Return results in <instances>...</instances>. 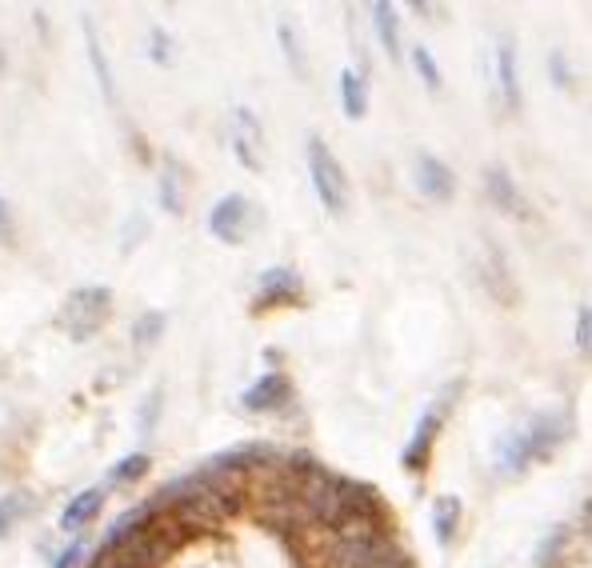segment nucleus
Returning a JSON list of instances; mask_svg holds the SVG:
<instances>
[{
	"instance_id": "27",
	"label": "nucleus",
	"mask_w": 592,
	"mask_h": 568,
	"mask_svg": "<svg viewBox=\"0 0 592 568\" xmlns=\"http://www.w3.org/2000/svg\"><path fill=\"white\" fill-rule=\"evenodd\" d=\"M156 405H161V393H149V405H144V413H140V432L152 429V420H156Z\"/></svg>"
},
{
	"instance_id": "18",
	"label": "nucleus",
	"mask_w": 592,
	"mask_h": 568,
	"mask_svg": "<svg viewBox=\"0 0 592 568\" xmlns=\"http://www.w3.org/2000/svg\"><path fill=\"white\" fill-rule=\"evenodd\" d=\"M413 65H417V72H420V81L429 84L432 93L444 84V77H441V65H437V57H432V48L429 45H417L413 48Z\"/></svg>"
},
{
	"instance_id": "6",
	"label": "nucleus",
	"mask_w": 592,
	"mask_h": 568,
	"mask_svg": "<svg viewBox=\"0 0 592 568\" xmlns=\"http://www.w3.org/2000/svg\"><path fill=\"white\" fill-rule=\"evenodd\" d=\"M292 401V381L285 372H265L260 381H253L241 393V408L248 413H280Z\"/></svg>"
},
{
	"instance_id": "9",
	"label": "nucleus",
	"mask_w": 592,
	"mask_h": 568,
	"mask_svg": "<svg viewBox=\"0 0 592 568\" xmlns=\"http://www.w3.org/2000/svg\"><path fill=\"white\" fill-rule=\"evenodd\" d=\"M105 485H93L84 488V492H77V497L69 500V509L60 512V529L69 533V529H84L89 521H96L101 517V509H105Z\"/></svg>"
},
{
	"instance_id": "29",
	"label": "nucleus",
	"mask_w": 592,
	"mask_h": 568,
	"mask_svg": "<svg viewBox=\"0 0 592 568\" xmlns=\"http://www.w3.org/2000/svg\"><path fill=\"white\" fill-rule=\"evenodd\" d=\"M553 69H557V84H569V69H565V57L553 53Z\"/></svg>"
},
{
	"instance_id": "11",
	"label": "nucleus",
	"mask_w": 592,
	"mask_h": 568,
	"mask_svg": "<svg viewBox=\"0 0 592 568\" xmlns=\"http://www.w3.org/2000/svg\"><path fill=\"white\" fill-rule=\"evenodd\" d=\"M340 105H345V116L349 120H360L369 113V77L357 69L340 72Z\"/></svg>"
},
{
	"instance_id": "22",
	"label": "nucleus",
	"mask_w": 592,
	"mask_h": 568,
	"mask_svg": "<svg viewBox=\"0 0 592 568\" xmlns=\"http://www.w3.org/2000/svg\"><path fill=\"white\" fill-rule=\"evenodd\" d=\"M152 468V461L144 453H132V456H125V461L113 468V480H140V476L149 473Z\"/></svg>"
},
{
	"instance_id": "15",
	"label": "nucleus",
	"mask_w": 592,
	"mask_h": 568,
	"mask_svg": "<svg viewBox=\"0 0 592 568\" xmlns=\"http://www.w3.org/2000/svg\"><path fill=\"white\" fill-rule=\"evenodd\" d=\"M456 521H461V500L456 497H441L432 505V536H437V545H453Z\"/></svg>"
},
{
	"instance_id": "5",
	"label": "nucleus",
	"mask_w": 592,
	"mask_h": 568,
	"mask_svg": "<svg viewBox=\"0 0 592 568\" xmlns=\"http://www.w3.org/2000/svg\"><path fill=\"white\" fill-rule=\"evenodd\" d=\"M209 229H212V236H217V241L241 244L244 236H248V229H253V200L241 197V193H229V197H221L209 212Z\"/></svg>"
},
{
	"instance_id": "1",
	"label": "nucleus",
	"mask_w": 592,
	"mask_h": 568,
	"mask_svg": "<svg viewBox=\"0 0 592 568\" xmlns=\"http://www.w3.org/2000/svg\"><path fill=\"white\" fill-rule=\"evenodd\" d=\"M572 437V413H536L524 429H512L504 441L497 444V473L500 476H521L529 473V464L548 461L560 444Z\"/></svg>"
},
{
	"instance_id": "3",
	"label": "nucleus",
	"mask_w": 592,
	"mask_h": 568,
	"mask_svg": "<svg viewBox=\"0 0 592 568\" xmlns=\"http://www.w3.org/2000/svg\"><path fill=\"white\" fill-rule=\"evenodd\" d=\"M108 316H113V289L105 285H84L60 304V325L72 340H93Z\"/></svg>"
},
{
	"instance_id": "10",
	"label": "nucleus",
	"mask_w": 592,
	"mask_h": 568,
	"mask_svg": "<svg viewBox=\"0 0 592 568\" xmlns=\"http://www.w3.org/2000/svg\"><path fill=\"white\" fill-rule=\"evenodd\" d=\"M485 193L500 212H521V193H516L504 164H488L485 169Z\"/></svg>"
},
{
	"instance_id": "19",
	"label": "nucleus",
	"mask_w": 592,
	"mask_h": 568,
	"mask_svg": "<svg viewBox=\"0 0 592 568\" xmlns=\"http://www.w3.org/2000/svg\"><path fill=\"white\" fill-rule=\"evenodd\" d=\"M565 541H569V529H553V536H545L541 548H536V568L560 565V548H565Z\"/></svg>"
},
{
	"instance_id": "21",
	"label": "nucleus",
	"mask_w": 592,
	"mask_h": 568,
	"mask_svg": "<svg viewBox=\"0 0 592 568\" xmlns=\"http://www.w3.org/2000/svg\"><path fill=\"white\" fill-rule=\"evenodd\" d=\"M161 200L169 212H185V197H181V173L176 164H169V173L161 176Z\"/></svg>"
},
{
	"instance_id": "4",
	"label": "nucleus",
	"mask_w": 592,
	"mask_h": 568,
	"mask_svg": "<svg viewBox=\"0 0 592 568\" xmlns=\"http://www.w3.org/2000/svg\"><path fill=\"white\" fill-rule=\"evenodd\" d=\"M456 401V389H444L441 401L432 408H425V417L417 420V432H413V441L405 449V468L408 473H425V464H429V453H432V441L441 437V425H444V405H453Z\"/></svg>"
},
{
	"instance_id": "16",
	"label": "nucleus",
	"mask_w": 592,
	"mask_h": 568,
	"mask_svg": "<svg viewBox=\"0 0 592 568\" xmlns=\"http://www.w3.org/2000/svg\"><path fill=\"white\" fill-rule=\"evenodd\" d=\"M84 40H89V60H93L96 77H101V89H105L108 101H117V89H113V72H108V60H105V53H101V40H96L93 24H89V21H84Z\"/></svg>"
},
{
	"instance_id": "20",
	"label": "nucleus",
	"mask_w": 592,
	"mask_h": 568,
	"mask_svg": "<svg viewBox=\"0 0 592 568\" xmlns=\"http://www.w3.org/2000/svg\"><path fill=\"white\" fill-rule=\"evenodd\" d=\"M277 36H280V45H285V57H289L292 72H297V77H309V60H304L301 45H297V33H292V28H289L285 21H280Z\"/></svg>"
},
{
	"instance_id": "12",
	"label": "nucleus",
	"mask_w": 592,
	"mask_h": 568,
	"mask_svg": "<svg viewBox=\"0 0 592 568\" xmlns=\"http://www.w3.org/2000/svg\"><path fill=\"white\" fill-rule=\"evenodd\" d=\"M372 24H376V36H381L388 60H401V16H396V9L388 0L372 4Z\"/></svg>"
},
{
	"instance_id": "7",
	"label": "nucleus",
	"mask_w": 592,
	"mask_h": 568,
	"mask_svg": "<svg viewBox=\"0 0 592 568\" xmlns=\"http://www.w3.org/2000/svg\"><path fill=\"white\" fill-rule=\"evenodd\" d=\"M301 273L297 268H265L260 273V280H256V309H272V304H292V301H301Z\"/></svg>"
},
{
	"instance_id": "8",
	"label": "nucleus",
	"mask_w": 592,
	"mask_h": 568,
	"mask_svg": "<svg viewBox=\"0 0 592 568\" xmlns=\"http://www.w3.org/2000/svg\"><path fill=\"white\" fill-rule=\"evenodd\" d=\"M417 188H420V197H429V200H453L456 176L441 157L420 152L417 157Z\"/></svg>"
},
{
	"instance_id": "26",
	"label": "nucleus",
	"mask_w": 592,
	"mask_h": 568,
	"mask_svg": "<svg viewBox=\"0 0 592 568\" xmlns=\"http://www.w3.org/2000/svg\"><path fill=\"white\" fill-rule=\"evenodd\" d=\"M12 241H16V224H12L9 205H4V197H0V244H12Z\"/></svg>"
},
{
	"instance_id": "24",
	"label": "nucleus",
	"mask_w": 592,
	"mask_h": 568,
	"mask_svg": "<svg viewBox=\"0 0 592 568\" xmlns=\"http://www.w3.org/2000/svg\"><path fill=\"white\" fill-rule=\"evenodd\" d=\"M589 340H592V313L589 304H581V313H577V348H581L584 357H589Z\"/></svg>"
},
{
	"instance_id": "25",
	"label": "nucleus",
	"mask_w": 592,
	"mask_h": 568,
	"mask_svg": "<svg viewBox=\"0 0 592 568\" xmlns=\"http://www.w3.org/2000/svg\"><path fill=\"white\" fill-rule=\"evenodd\" d=\"M152 60H156V65H169V60H173V53H169V36H164L161 28H152Z\"/></svg>"
},
{
	"instance_id": "23",
	"label": "nucleus",
	"mask_w": 592,
	"mask_h": 568,
	"mask_svg": "<svg viewBox=\"0 0 592 568\" xmlns=\"http://www.w3.org/2000/svg\"><path fill=\"white\" fill-rule=\"evenodd\" d=\"M236 125L248 128L253 137H260V125H256V120H253V113H248V108H241V113H236ZM248 144H253V140H248V137H236V152H241V161H244V164H256V157H253V152H248Z\"/></svg>"
},
{
	"instance_id": "14",
	"label": "nucleus",
	"mask_w": 592,
	"mask_h": 568,
	"mask_svg": "<svg viewBox=\"0 0 592 568\" xmlns=\"http://www.w3.org/2000/svg\"><path fill=\"white\" fill-rule=\"evenodd\" d=\"M33 509H36V497L28 488H12V492H4V497H0V536H9L12 524L21 521V517H28Z\"/></svg>"
},
{
	"instance_id": "28",
	"label": "nucleus",
	"mask_w": 592,
	"mask_h": 568,
	"mask_svg": "<svg viewBox=\"0 0 592 568\" xmlns=\"http://www.w3.org/2000/svg\"><path fill=\"white\" fill-rule=\"evenodd\" d=\"M81 553H84L81 545H69V548H65V553H60L57 568H77V560H81Z\"/></svg>"
},
{
	"instance_id": "17",
	"label": "nucleus",
	"mask_w": 592,
	"mask_h": 568,
	"mask_svg": "<svg viewBox=\"0 0 592 568\" xmlns=\"http://www.w3.org/2000/svg\"><path fill=\"white\" fill-rule=\"evenodd\" d=\"M164 325H169V321H164V313H144L137 325H132V345H137V348L156 345V340H161V333H164Z\"/></svg>"
},
{
	"instance_id": "2",
	"label": "nucleus",
	"mask_w": 592,
	"mask_h": 568,
	"mask_svg": "<svg viewBox=\"0 0 592 568\" xmlns=\"http://www.w3.org/2000/svg\"><path fill=\"white\" fill-rule=\"evenodd\" d=\"M309 176H313V188H316V197H321V205H325V212L345 217L352 205L349 173H345L337 152L328 149L321 137H309Z\"/></svg>"
},
{
	"instance_id": "13",
	"label": "nucleus",
	"mask_w": 592,
	"mask_h": 568,
	"mask_svg": "<svg viewBox=\"0 0 592 568\" xmlns=\"http://www.w3.org/2000/svg\"><path fill=\"white\" fill-rule=\"evenodd\" d=\"M497 81L500 93H504V105L521 108V81H516V53H512V45L497 48Z\"/></svg>"
}]
</instances>
